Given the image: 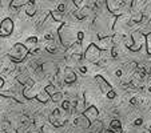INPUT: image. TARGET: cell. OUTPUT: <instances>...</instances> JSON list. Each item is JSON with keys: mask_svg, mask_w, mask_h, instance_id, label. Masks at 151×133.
<instances>
[{"mask_svg": "<svg viewBox=\"0 0 151 133\" xmlns=\"http://www.w3.org/2000/svg\"><path fill=\"white\" fill-rule=\"evenodd\" d=\"M134 124L137 125V127H139V125H142V124H143V120H142V119H137V120L134 121Z\"/></svg>", "mask_w": 151, "mask_h": 133, "instance_id": "cell-31", "label": "cell"}, {"mask_svg": "<svg viewBox=\"0 0 151 133\" xmlns=\"http://www.w3.org/2000/svg\"><path fill=\"white\" fill-rule=\"evenodd\" d=\"M14 28H15V24L11 17H6L4 20H1V23H0V37L9 36L14 32Z\"/></svg>", "mask_w": 151, "mask_h": 133, "instance_id": "cell-5", "label": "cell"}, {"mask_svg": "<svg viewBox=\"0 0 151 133\" xmlns=\"http://www.w3.org/2000/svg\"><path fill=\"white\" fill-rule=\"evenodd\" d=\"M99 47L100 51H111L114 48V43H112V36H106V37H102V39L98 41L96 44Z\"/></svg>", "mask_w": 151, "mask_h": 133, "instance_id": "cell-8", "label": "cell"}, {"mask_svg": "<svg viewBox=\"0 0 151 133\" xmlns=\"http://www.w3.org/2000/svg\"><path fill=\"white\" fill-rule=\"evenodd\" d=\"M150 132H151V128H150Z\"/></svg>", "mask_w": 151, "mask_h": 133, "instance_id": "cell-36", "label": "cell"}, {"mask_svg": "<svg viewBox=\"0 0 151 133\" xmlns=\"http://www.w3.org/2000/svg\"><path fill=\"white\" fill-rule=\"evenodd\" d=\"M115 73H116V76H118V77H120V76H122V71H120V69H118V71L115 72Z\"/></svg>", "mask_w": 151, "mask_h": 133, "instance_id": "cell-33", "label": "cell"}, {"mask_svg": "<svg viewBox=\"0 0 151 133\" xmlns=\"http://www.w3.org/2000/svg\"><path fill=\"white\" fill-rule=\"evenodd\" d=\"M140 101V99H139V97H134V99H131V100H130V104H131V105H134V107H135V105H138V102H139Z\"/></svg>", "mask_w": 151, "mask_h": 133, "instance_id": "cell-27", "label": "cell"}, {"mask_svg": "<svg viewBox=\"0 0 151 133\" xmlns=\"http://www.w3.org/2000/svg\"><path fill=\"white\" fill-rule=\"evenodd\" d=\"M24 9H26V14L28 15V16H31V17L36 15V6H35L34 1H28Z\"/></svg>", "mask_w": 151, "mask_h": 133, "instance_id": "cell-16", "label": "cell"}, {"mask_svg": "<svg viewBox=\"0 0 151 133\" xmlns=\"http://www.w3.org/2000/svg\"><path fill=\"white\" fill-rule=\"evenodd\" d=\"M146 48H147V53L151 55V33L146 36Z\"/></svg>", "mask_w": 151, "mask_h": 133, "instance_id": "cell-25", "label": "cell"}, {"mask_svg": "<svg viewBox=\"0 0 151 133\" xmlns=\"http://www.w3.org/2000/svg\"><path fill=\"white\" fill-rule=\"evenodd\" d=\"M142 133H151V132H150V129H146L145 132H142Z\"/></svg>", "mask_w": 151, "mask_h": 133, "instance_id": "cell-34", "label": "cell"}, {"mask_svg": "<svg viewBox=\"0 0 151 133\" xmlns=\"http://www.w3.org/2000/svg\"><path fill=\"white\" fill-rule=\"evenodd\" d=\"M27 3H28V0H12L9 1V7L11 8H20V7H26Z\"/></svg>", "mask_w": 151, "mask_h": 133, "instance_id": "cell-19", "label": "cell"}, {"mask_svg": "<svg viewBox=\"0 0 151 133\" xmlns=\"http://www.w3.org/2000/svg\"><path fill=\"white\" fill-rule=\"evenodd\" d=\"M62 109H64L66 112H71L72 110V105L70 100H63L62 101Z\"/></svg>", "mask_w": 151, "mask_h": 133, "instance_id": "cell-23", "label": "cell"}, {"mask_svg": "<svg viewBox=\"0 0 151 133\" xmlns=\"http://www.w3.org/2000/svg\"><path fill=\"white\" fill-rule=\"evenodd\" d=\"M47 51H48L50 53H52V55L58 53V47L56 46H48V47H47Z\"/></svg>", "mask_w": 151, "mask_h": 133, "instance_id": "cell-26", "label": "cell"}, {"mask_svg": "<svg viewBox=\"0 0 151 133\" xmlns=\"http://www.w3.org/2000/svg\"><path fill=\"white\" fill-rule=\"evenodd\" d=\"M3 87H4V80L0 77V91H1V88H3Z\"/></svg>", "mask_w": 151, "mask_h": 133, "instance_id": "cell-32", "label": "cell"}, {"mask_svg": "<svg viewBox=\"0 0 151 133\" xmlns=\"http://www.w3.org/2000/svg\"><path fill=\"white\" fill-rule=\"evenodd\" d=\"M92 127V133H102L103 132V122L102 121H95L91 124Z\"/></svg>", "mask_w": 151, "mask_h": 133, "instance_id": "cell-20", "label": "cell"}, {"mask_svg": "<svg viewBox=\"0 0 151 133\" xmlns=\"http://www.w3.org/2000/svg\"><path fill=\"white\" fill-rule=\"evenodd\" d=\"M123 40H124V44H126V47H127L128 49H131L132 47H134V40H132L131 35H130V36H124L123 37Z\"/></svg>", "mask_w": 151, "mask_h": 133, "instance_id": "cell-22", "label": "cell"}, {"mask_svg": "<svg viewBox=\"0 0 151 133\" xmlns=\"http://www.w3.org/2000/svg\"><path fill=\"white\" fill-rule=\"evenodd\" d=\"M48 120H50V122H51L54 127H58V128L62 127V125L64 124V120L60 119V110L56 109V108L54 109L52 115H50V116H48Z\"/></svg>", "mask_w": 151, "mask_h": 133, "instance_id": "cell-10", "label": "cell"}, {"mask_svg": "<svg viewBox=\"0 0 151 133\" xmlns=\"http://www.w3.org/2000/svg\"><path fill=\"white\" fill-rule=\"evenodd\" d=\"M79 72L82 75H87V68H86V67H80L79 68Z\"/></svg>", "mask_w": 151, "mask_h": 133, "instance_id": "cell-30", "label": "cell"}, {"mask_svg": "<svg viewBox=\"0 0 151 133\" xmlns=\"http://www.w3.org/2000/svg\"><path fill=\"white\" fill-rule=\"evenodd\" d=\"M100 53H102V51L99 49V47H98L95 43H91V44L87 47V49L84 51L83 57L90 63H99L100 61Z\"/></svg>", "mask_w": 151, "mask_h": 133, "instance_id": "cell-3", "label": "cell"}, {"mask_svg": "<svg viewBox=\"0 0 151 133\" xmlns=\"http://www.w3.org/2000/svg\"><path fill=\"white\" fill-rule=\"evenodd\" d=\"M138 67H139V64H138L137 61H130L127 65H126V71H127L128 75H134L135 72H137Z\"/></svg>", "mask_w": 151, "mask_h": 133, "instance_id": "cell-18", "label": "cell"}, {"mask_svg": "<svg viewBox=\"0 0 151 133\" xmlns=\"http://www.w3.org/2000/svg\"><path fill=\"white\" fill-rule=\"evenodd\" d=\"M95 81L98 83V87L100 88V91L103 92V93H109L110 91H112V87H111V84H110L107 80L104 79V77H102L100 75H98V76H95Z\"/></svg>", "mask_w": 151, "mask_h": 133, "instance_id": "cell-9", "label": "cell"}, {"mask_svg": "<svg viewBox=\"0 0 151 133\" xmlns=\"http://www.w3.org/2000/svg\"><path fill=\"white\" fill-rule=\"evenodd\" d=\"M131 37H132V40H134V47H132L130 51H132V52L140 51V48L146 44V36L139 31V29H135V31L131 33Z\"/></svg>", "mask_w": 151, "mask_h": 133, "instance_id": "cell-4", "label": "cell"}, {"mask_svg": "<svg viewBox=\"0 0 151 133\" xmlns=\"http://www.w3.org/2000/svg\"><path fill=\"white\" fill-rule=\"evenodd\" d=\"M29 51L24 44L22 43H16L14 47L11 48L8 53V59L11 60L12 63H16V64H20V63H23L26 60V57L28 56Z\"/></svg>", "mask_w": 151, "mask_h": 133, "instance_id": "cell-2", "label": "cell"}, {"mask_svg": "<svg viewBox=\"0 0 151 133\" xmlns=\"http://www.w3.org/2000/svg\"><path fill=\"white\" fill-rule=\"evenodd\" d=\"M50 15H51V17L55 20V21H64V14H62V12H59L58 9H52V11H50Z\"/></svg>", "mask_w": 151, "mask_h": 133, "instance_id": "cell-17", "label": "cell"}, {"mask_svg": "<svg viewBox=\"0 0 151 133\" xmlns=\"http://www.w3.org/2000/svg\"><path fill=\"white\" fill-rule=\"evenodd\" d=\"M44 91H46L47 93H48V95H50V96H51V97L54 96V95H55V93H56V92H58V91H56V87H55L54 84H48V85H47L46 88H44Z\"/></svg>", "mask_w": 151, "mask_h": 133, "instance_id": "cell-21", "label": "cell"}, {"mask_svg": "<svg viewBox=\"0 0 151 133\" xmlns=\"http://www.w3.org/2000/svg\"><path fill=\"white\" fill-rule=\"evenodd\" d=\"M83 116L86 117V119L88 120L91 124H94L95 121H98V116H99V110H98V108L95 107V105H90L87 109L84 110V113H83Z\"/></svg>", "mask_w": 151, "mask_h": 133, "instance_id": "cell-7", "label": "cell"}, {"mask_svg": "<svg viewBox=\"0 0 151 133\" xmlns=\"http://www.w3.org/2000/svg\"><path fill=\"white\" fill-rule=\"evenodd\" d=\"M115 96H116V93H115L114 89H112V91H110L109 93H107V97H109V99H115Z\"/></svg>", "mask_w": 151, "mask_h": 133, "instance_id": "cell-29", "label": "cell"}, {"mask_svg": "<svg viewBox=\"0 0 151 133\" xmlns=\"http://www.w3.org/2000/svg\"><path fill=\"white\" fill-rule=\"evenodd\" d=\"M27 43H29V44H36L37 39L36 37H28V39H27Z\"/></svg>", "mask_w": 151, "mask_h": 133, "instance_id": "cell-28", "label": "cell"}, {"mask_svg": "<svg viewBox=\"0 0 151 133\" xmlns=\"http://www.w3.org/2000/svg\"><path fill=\"white\" fill-rule=\"evenodd\" d=\"M74 124L76 125V127H79V128H90V127H91V122L86 119L83 115H82V116H78L76 119H75Z\"/></svg>", "mask_w": 151, "mask_h": 133, "instance_id": "cell-12", "label": "cell"}, {"mask_svg": "<svg viewBox=\"0 0 151 133\" xmlns=\"http://www.w3.org/2000/svg\"><path fill=\"white\" fill-rule=\"evenodd\" d=\"M42 71L47 75H55V76H56L58 67L54 61H44L42 64Z\"/></svg>", "mask_w": 151, "mask_h": 133, "instance_id": "cell-11", "label": "cell"}, {"mask_svg": "<svg viewBox=\"0 0 151 133\" xmlns=\"http://www.w3.org/2000/svg\"><path fill=\"white\" fill-rule=\"evenodd\" d=\"M78 33H79V32L72 26H70V24H62L60 28L58 29V35H59L60 43H62V46L66 49L71 48L74 44L79 43L78 41Z\"/></svg>", "mask_w": 151, "mask_h": 133, "instance_id": "cell-1", "label": "cell"}, {"mask_svg": "<svg viewBox=\"0 0 151 133\" xmlns=\"http://www.w3.org/2000/svg\"><path fill=\"white\" fill-rule=\"evenodd\" d=\"M110 130L112 133H122V124H120L119 120L115 119L110 122Z\"/></svg>", "mask_w": 151, "mask_h": 133, "instance_id": "cell-15", "label": "cell"}, {"mask_svg": "<svg viewBox=\"0 0 151 133\" xmlns=\"http://www.w3.org/2000/svg\"><path fill=\"white\" fill-rule=\"evenodd\" d=\"M148 91H150V93H151V85H150V88H148Z\"/></svg>", "mask_w": 151, "mask_h": 133, "instance_id": "cell-35", "label": "cell"}, {"mask_svg": "<svg viewBox=\"0 0 151 133\" xmlns=\"http://www.w3.org/2000/svg\"><path fill=\"white\" fill-rule=\"evenodd\" d=\"M67 55L71 56V55H83V48H82V43H76L71 48L67 49Z\"/></svg>", "mask_w": 151, "mask_h": 133, "instance_id": "cell-13", "label": "cell"}, {"mask_svg": "<svg viewBox=\"0 0 151 133\" xmlns=\"http://www.w3.org/2000/svg\"><path fill=\"white\" fill-rule=\"evenodd\" d=\"M35 100H36L37 102H40V104H47V102L51 100V96H50V95L47 93L44 89H43L40 93H37V96H36V99H35Z\"/></svg>", "mask_w": 151, "mask_h": 133, "instance_id": "cell-14", "label": "cell"}, {"mask_svg": "<svg viewBox=\"0 0 151 133\" xmlns=\"http://www.w3.org/2000/svg\"><path fill=\"white\" fill-rule=\"evenodd\" d=\"M62 76V80H63V84L66 85H71L76 81V73L74 72V69L70 68V67H66L63 69V73L60 75Z\"/></svg>", "mask_w": 151, "mask_h": 133, "instance_id": "cell-6", "label": "cell"}, {"mask_svg": "<svg viewBox=\"0 0 151 133\" xmlns=\"http://www.w3.org/2000/svg\"><path fill=\"white\" fill-rule=\"evenodd\" d=\"M63 96H64V95L62 93V92H56V93L54 95V96L51 97V100L54 102H59V101H63Z\"/></svg>", "mask_w": 151, "mask_h": 133, "instance_id": "cell-24", "label": "cell"}]
</instances>
